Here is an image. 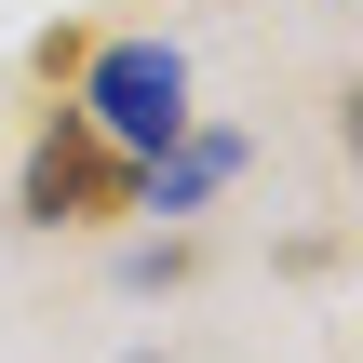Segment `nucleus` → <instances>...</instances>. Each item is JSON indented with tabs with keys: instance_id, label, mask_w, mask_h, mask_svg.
<instances>
[{
	"instance_id": "nucleus-2",
	"label": "nucleus",
	"mask_w": 363,
	"mask_h": 363,
	"mask_svg": "<svg viewBox=\"0 0 363 363\" xmlns=\"http://www.w3.org/2000/svg\"><path fill=\"white\" fill-rule=\"evenodd\" d=\"M135 202H148V162H121L81 108H54L40 148H27V216L40 229H94V216H135Z\"/></svg>"
},
{
	"instance_id": "nucleus-1",
	"label": "nucleus",
	"mask_w": 363,
	"mask_h": 363,
	"mask_svg": "<svg viewBox=\"0 0 363 363\" xmlns=\"http://www.w3.org/2000/svg\"><path fill=\"white\" fill-rule=\"evenodd\" d=\"M81 121L121 148V162H162L189 135V54L175 40H94L81 54Z\"/></svg>"
},
{
	"instance_id": "nucleus-3",
	"label": "nucleus",
	"mask_w": 363,
	"mask_h": 363,
	"mask_svg": "<svg viewBox=\"0 0 363 363\" xmlns=\"http://www.w3.org/2000/svg\"><path fill=\"white\" fill-rule=\"evenodd\" d=\"M229 175H242V135H175V162H162L148 189H162V216H189V202H216Z\"/></svg>"
}]
</instances>
